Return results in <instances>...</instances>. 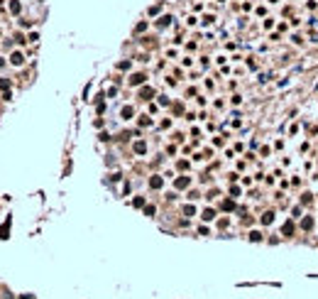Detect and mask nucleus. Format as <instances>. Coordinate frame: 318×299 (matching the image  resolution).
Segmentation results:
<instances>
[{
	"label": "nucleus",
	"instance_id": "18",
	"mask_svg": "<svg viewBox=\"0 0 318 299\" xmlns=\"http://www.w3.org/2000/svg\"><path fill=\"white\" fill-rule=\"evenodd\" d=\"M132 115V108H123V118H130Z\"/></svg>",
	"mask_w": 318,
	"mask_h": 299
},
{
	"label": "nucleus",
	"instance_id": "13",
	"mask_svg": "<svg viewBox=\"0 0 318 299\" xmlns=\"http://www.w3.org/2000/svg\"><path fill=\"white\" fill-rule=\"evenodd\" d=\"M262 25H264V30H272V27H274V17H267Z\"/></svg>",
	"mask_w": 318,
	"mask_h": 299
},
{
	"label": "nucleus",
	"instance_id": "14",
	"mask_svg": "<svg viewBox=\"0 0 318 299\" xmlns=\"http://www.w3.org/2000/svg\"><path fill=\"white\" fill-rule=\"evenodd\" d=\"M10 10H12V12H20V2L12 0V2H10Z\"/></svg>",
	"mask_w": 318,
	"mask_h": 299
},
{
	"label": "nucleus",
	"instance_id": "1",
	"mask_svg": "<svg viewBox=\"0 0 318 299\" xmlns=\"http://www.w3.org/2000/svg\"><path fill=\"white\" fill-rule=\"evenodd\" d=\"M294 231H296V226H294V221H286L284 226H282V233H284L286 238H291V235H294Z\"/></svg>",
	"mask_w": 318,
	"mask_h": 299
},
{
	"label": "nucleus",
	"instance_id": "16",
	"mask_svg": "<svg viewBox=\"0 0 318 299\" xmlns=\"http://www.w3.org/2000/svg\"><path fill=\"white\" fill-rule=\"evenodd\" d=\"M12 64H22V54H12Z\"/></svg>",
	"mask_w": 318,
	"mask_h": 299
},
{
	"label": "nucleus",
	"instance_id": "7",
	"mask_svg": "<svg viewBox=\"0 0 318 299\" xmlns=\"http://www.w3.org/2000/svg\"><path fill=\"white\" fill-rule=\"evenodd\" d=\"M135 152H137V155H144V152H147V145H144L142 140H140V142H135Z\"/></svg>",
	"mask_w": 318,
	"mask_h": 299
},
{
	"label": "nucleus",
	"instance_id": "6",
	"mask_svg": "<svg viewBox=\"0 0 318 299\" xmlns=\"http://www.w3.org/2000/svg\"><path fill=\"white\" fill-rule=\"evenodd\" d=\"M189 177H179V179H176V189H186V186H189Z\"/></svg>",
	"mask_w": 318,
	"mask_h": 299
},
{
	"label": "nucleus",
	"instance_id": "2",
	"mask_svg": "<svg viewBox=\"0 0 318 299\" xmlns=\"http://www.w3.org/2000/svg\"><path fill=\"white\" fill-rule=\"evenodd\" d=\"M259 221H262V223H264V226H269V223H272V221H274V211H264V213H262V218H259Z\"/></svg>",
	"mask_w": 318,
	"mask_h": 299
},
{
	"label": "nucleus",
	"instance_id": "4",
	"mask_svg": "<svg viewBox=\"0 0 318 299\" xmlns=\"http://www.w3.org/2000/svg\"><path fill=\"white\" fill-rule=\"evenodd\" d=\"M144 79H147L144 74H135V76L130 79V83H132V86H140V83H144Z\"/></svg>",
	"mask_w": 318,
	"mask_h": 299
},
{
	"label": "nucleus",
	"instance_id": "3",
	"mask_svg": "<svg viewBox=\"0 0 318 299\" xmlns=\"http://www.w3.org/2000/svg\"><path fill=\"white\" fill-rule=\"evenodd\" d=\"M161 184H164V179H161V177H157V174L149 179V186H152V189H161Z\"/></svg>",
	"mask_w": 318,
	"mask_h": 299
},
{
	"label": "nucleus",
	"instance_id": "17",
	"mask_svg": "<svg viewBox=\"0 0 318 299\" xmlns=\"http://www.w3.org/2000/svg\"><path fill=\"white\" fill-rule=\"evenodd\" d=\"M301 203H311V194H308V191H306V194L301 196Z\"/></svg>",
	"mask_w": 318,
	"mask_h": 299
},
{
	"label": "nucleus",
	"instance_id": "9",
	"mask_svg": "<svg viewBox=\"0 0 318 299\" xmlns=\"http://www.w3.org/2000/svg\"><path fill=\"white\" fill-rule=\"evenodd\" d=\"M157 25H159V27H166V25H171V15H164V17H159Z\"/></svg>",
	"mask_w": 318,
	"mask_h": 299
},
{
	"label": "nucleus",
	"instance_id": "8",
	"mask_svg": "<svg viewBox=\"0 0 318 299\" xmlns=\"http://www.w3.org/2000/svg\"><path fill=\"white\" fill-rule=\"evenodd\" d=\"M213 218H215V211L213 208H206L203 211V221H213Z\"/></svg>",
	"mask_w": 318,
	"mask_h": 299
},
{
	"label": "nucleus",
	"instance_id": "5",
	"mask_svg": "<svg viewBox=\"0 0 318 299\" xmlns=\"http://www.w3.org/2000/svg\"><path fill=\"white\" fill-rule=\"evenodd\" d=\"M301 228H303V231H311V228H313V218H311V216H303V221H301Z\"/></svg>",
	"mask_w": 318,
	"mask_h": 299
},
{
	"label": "nucleus",
	"instance_id": "11",
	"mask_svg": "<svg viewBox=\"0 0 318 299\" xmlns=\"http://www.w3.org/2000/svg\"><path fill=\"white\" fill-rule=\"evenodd\" d=\"M250 240H252V243H259V240H262V233H259V231H252V233H250Z\"/></svg>",
	"mask_w": 318,
	"mask_h": 299
},
{
	"label": "nucleus",
	"instance_id": "12",
	"mask_svg": "<svg viewBox=\"0 0 318 299\" xmlns=\"http://www.w3.org/2000/svg\"><path fill=\"white\" fill-rule=\"evenodd\" d=\"M223 208H225V211H232V208H235V201L225 199V201H223Z\"/></svg>",
	"mask_w": 318,
	"mask_h": 299
},
{
	"label": "nucleus",
	"instance_id": "19",
	"mask_svg": "<svg viewBox=\"0 0 318 299\" xmlns=\"http://www.w3.org/2000/svg\"><path fill=\"white\" fill-rule=\"evenodd\" d=\"M267 2H272V5H274V2H279V0H267Z\"/></svg>",
	"mask_w": 318,
	"mask_h": 299
},
{
	"label": "nucleus",
	"instance_id": "15",
	"mask_svg": "<svg viewBox=\"0 0 318 299\" xmlns=\"http://www.w3.org/2000/svg\"><path fill=\"white\" fill-rule=\"evenodd\" d=\"M144 30H147V22H140V25L135 27V32H144Z\"/></svg>",
	"mask_w": 318,
	"mask_h": 299
},
{
	"label": "nucleus",
	"instance_id": "10",
	"mask_svg": "<svg viewBox=\"0 0 318 299\" xmlns=\"http://www.w3.org/2000/svg\"><path fill=\"white\" fill-rule=\"evenodd\" d=\"M140 96H142L144 100H149L152 96H154V91H152V88H142V93H140Z\"/></svg>",
	"mask_w": 318,
	"mask_h": 299
}]
</instances>
